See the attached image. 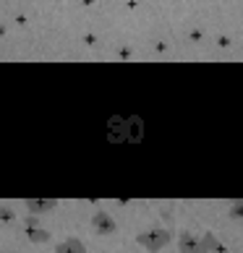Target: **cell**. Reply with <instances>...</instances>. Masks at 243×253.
Here are the masks:
<instances>
[{
	"label": "cell",
	"mask_w": 243,
	"mask_h": 253,
	"mask_svg": "<svg viewBox=\"0 0 243 253\" xmlns=\"http://www.w3.org/2000/svg\"><path fill=\"white\" fill-rule=\"evenodd\" d=\"M0 253H3V251H0Z\"/></svg>",
	"instance_id": "cell-9"
},
{
	"label": "cell",
	"mask_w": 243,
	"mask_h": 253,
	"mask_svg": "<svg viewBox=\"0 0 243 253\" xmlns=\"http://www.w3.org/2000/svg\"><path fill=\"white\" fill-rule=\"evenodd\" d=\"M92 224H95V230L99 232V235H113V232H115V222L110 219L107 214H95Z\"/></svg>",
	"instance_id": "cell-3"
},
{
	"label": "cell",
	"mask_w": 243,
	"mask_h": 253,
	"mask_svg": "<svg viewBox=\"0 0 243 253\" xmlns=\"http://www.w3.org/2000/svg\"><path fill=\"white\" fill-rule=\"evenodd\" d=\"M194 253H222V246L217 240H214V235H204V238H199V246L194 248Z\"/></svg>",
	"instance_id": "cell-4"
},
{
	"label": "cell",
	"mask_w": 243,
	"mask_h": 253,
	"mask_svg": "<svg viewBox=\"0 0 243 253\" xmlns=\"http://www.w3.org/2000/svg\"><path fill=\"white\" fill-rule=\"evenodd\" d=\"M26 238H29L32 243H48L50 232L42 230L40 224H37V219H26Z\"/></svg>",
	"instance_id": "cell-2"
},
{
	"label": "cell",
	"mask_w": 243,
	"mask_h": 253,
	"mask_svg": "<svg viewBox=\"0 0 243 253\" xmlns=\"http://www.w3.org/2000/svg\"><path fill=\"white\" fill-rule=\"evenodd\" d=\"M55 253H87V246H84L81 240L76 238H68V240H63L58 248H55Z\"/></svg>",
	"instance_id": "cell-5"
},
{
	"label": "cell",
	"mask_w": 243,
	"mask_h": 253,
	"mask_svg": "<svg viewBox=\"0 0 243 253\" xmlns=\"http://www.w3.org/2000/svg\"><path fill=\"white\" fill-rule=\"evenodd\" d=\"M222 253H225V251H222Z\"/></svg>",
	"instance_id": "cell-10"
},
{
	"label": "cell",
	"mask_w": 243,
	"mask_h": 253,
	"mask_svg": "<svg viewBox=\"0 0 243 253\" xmlns=\"http://www.w3.org/2000/svg\"><path fill=\"white\" fill-rule=\"evenodd\" d=\"M52 201H29V209L32 211H48V209H52Z\"/></svg>",
	"instance_id": "cell-7"
},
{
	"label": "cell",
	"mask_w": 243,
	"mask_h": 253,
	"mask_svg": "<svg viewBox=\"0 0 243 253\" xmlns=\"http://www.w3.org/2000/svg\"><path fill=\"white\" fill-rule=\"evenodd\" d=\"M136 243L142 248H146L149 253H157V251H162L167 243H170V232L167 230H149V232H144V235H139Z\"/></svg>",
	"instance_id": "cell-1"
},
{
	"label": "cell",
	"mask_w": 243,
	"mask_h": 253,
	"mask_svg": "<svg viewBox=\"0 0 243 253\" xmlns=\"http://www.w3.org/2000/svg\"><path fill=\"white\" fill-rule=\"evenodd\" d=\"M233 217H243V204H236V206H233Z\"/></svg>",
	"instance_id": "cell-8"
},
{
	"label": "cell",
	"mask_w": 243,
	"mask_h": 253,
	"mask_svg": "<svg viewBox=\"0 0 243 253\" xmlns=\"http://www.w3.org/2000/svg\"><path fill=\"white\" fill-rule=\"evenodd\" d=\"M199 246V238H194L191 232H183L181 235V240H178V248H181V253H194V248Z\"/></svg>",
	"instance_id": "cell-6"
}]
</instances>
